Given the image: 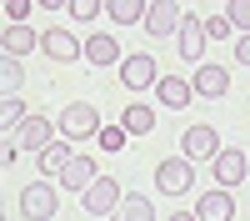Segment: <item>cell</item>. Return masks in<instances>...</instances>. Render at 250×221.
<instances>
[{"mask_svg": "<svg viewBox=\"0 0 250 221\" xmlns=\"http://www.w3.org/2000/svg\"><path fill=\"white\" fill-rule=\"evenodd\" d=\"M60 136H70V141L100 136V111L90 106V100H75V106H65V111H60Z\"/></svg>", "mask_w": 250, "mask_h": 221, "instance_id": "cell-1", "label": "cell"}, {"mask_svg": "<svg viewBox=\"0 0 250 221\" xmlns=\"http://www.w3.org/2000/svg\"><path fill=\"white\" fill-rule=\"evenodd\" d=\"M60 211V191L50 186V181H40V186H25L20 191V216L25 221H50Z\"/></svg>", "mask_w": 250, "mask_h": 221, "instance_id": "cell-2", "label": "cell"}, {"mask_svg": "<svg viewBox=\"0 0 250 221\" xmlns=\"http://www.w3.org/2000/svg\"><path fill=\"white\" fill-rule=\"evenodd\" d=\"M155 186L165 196H180V191H190L195 186V176H190V161L185 156H170V161H160L155 166Z\"/></svg>", "mask_w": 250, "mask_h": 221, "instance_id": "cell-3", "label": "cell"}, {"mask_svg": "<svg viewBox=\"0 0 250 221\" xmlns=\"http://www.w3.org/2000/svg\"><path fill=\"white\" fill-rule=\"evenodd\" d=\"M120 201H125V196H120V181H115V176H100L95 186H90L85 196H80V206H85L90 216H110V211L120 206Z\"/></svg>", "mask_w": 250, "mask_h": 221, "instance_id": "cell-4", "label": "cell"}, {"mask_svg": "<svg viewBox=\"0 0 250 221\" xmlns=\"http://www.w3.org/2000/svg\"><path fill=\"white\" fill-rule=\"evenodd\" d=\"M180 146H185V161H215L220 156V136H215V126H190L180 136Z\"/></svg>", "mask_w": 250, "mask_h": 221, "instance_id": "cell-5", "label": "cell"}, {"mask_svg": "<svg viewBox=\"0 0 250 221\" xmlns=\"http://www.w3.org/2000/svg\"><path fill=\"white\" fill-rule=\"evenodd\" d=\"M180 5H170V0H150V5H145V30H150V35H170V30H180Z\"/></svg>", "mask_w": 250, "mask_h": 221, "instance_id": "cell-6", "label": "cell"}, {"mask_svg": "<svg viewBox=\"0 0 250 221\" xmlns=\"http://www.w3.org/2000/svg\"><path fill=\"white\" fill-rule=\"evenodd\" d=\"M190 91L195 96H225V91H230V71H225V66H215V60H210V66H195V80H190Z\"/></svg>", "mask_w": 250, "mask_h": 221, "instance_id": "cell-7", "label": "cell"}, {"mask_svg": "<svg viewBox=\"0 0 250 221\" xmlns=\"http://www.w3.org/2000/svg\"><path fill=\"white\" fill-rule=\"evenodd\" d=\"M120 80H125L130 91H145V86H155V80H160V71H155L150 55H130V60H120Z\"/></svg>", "mask_w": 250, "mask_h": 221, "instance_id": "cell-8", "label": "cell"}, {"mask_svg": "<svg viewBox=\"0 0 250 221\" xmlns=\"http://www.w3.org/2000/svg\"><path fill=\"white\" fill-rule=\"evenodd\" d=\"M40 50H45L50 60H80V55H85V46H80L70 30H45V35H40Z\"/></svg>", "mask_w": 250, "mask_h": 221, "instance_id": "cell-9", "label": "cell"}, {"mask_svg": "<svg viewBox=\"0 0 250 221\" xmlns=\"http://www.w3.org/2000/svg\"><path fill=\"white\" fill-rule=\"evenodd\" d=\"M10 141H15V146H35V151H45V146H50V121H45V116H25V121L10 131Z\"/></svg>", "mask_w": 250, "mask_h": 221, "instance_id": "cell-10", "label": "cell"}, {"mask_svg": "<svg viewBox=\"0 0 250 221\" xmlns=\"http://www.w3.org/2000/svg\"><path fill=\"white\" fill-rule=\"evenodd\" d=\"M195 216H200V221H230V216H235V196H230V191H205V196L195 201Z\"/></svg>", "mask_w": 250, "mask_h": 221, "instance_id": "cell-11", "label": "cell"}, {"mask_svg": "<svg viewBox=\"0 0 250 221\" xmlns=\"http://www.w3.org/2000/svg\"><path fill=\"white\" fill-rule=\"evenodd\" d=\"M245 171H250V156H245V151H230V146H220V156H215V181H220V186H235Z\"/></svg>", "mask_w": 250, "mask_h": 221, "instance_id": "cell-12", "label": "cell"}, {"mask_svg": "<svg viewBox=\"0 0 250 221\" xmlns=\"http://www.w3.org/2000/svg\"><path fill=\"white\" fill-rule=\"evenodd\" d=\"M155 96H160V106H170V111H185L190 106V80H180V75H160L155 80Z\"/></svg>", "mask_w": 250, "mask_h": 221, "instance_id": "cell-13", "label": "cell"}, {"mask_svg": "<svg viewBox=\"0 0 250 221\" xmlns=\"http://www.w3.org/2000/svg\"><path fill=\"white\" fill-rule=\"evenodd\" d=\"M95 181H100L95 161H90V156H75L70 166H65V176H60V186H70V191H80V196H85V191L95 186Z\"/></svg>", "mask_w": 250, "mask_h": 221, "instance_id": "cell-14", "label": "cell"}, {"mask_svg": "<svg viewBox=\"0 0 250 221\" xmlns=\"http://www.w3.org/2000/svg\"><path fill=\"white\" fill-rule=\"evenodd\" d=\"M70 161H75V156H70V146H65V141H50V146L40 151V176H45V181H60Z\"/></svg>", "mask_w": 250, "mask_h": 221, "instance_id": "cell-15", "label": "cell"}, {"mask_svg": "<svg viewBox=\"0 0 250 221\" xmlns=\"http://www.w3.org/2000/svg\"><path fill=\"white\" fill-rule=\"evenodd\" d=\"M175 46H180V55H185V60H200V50H205V25H200V20H180Z\"/></svg>", "mask_w": 250, "mask_h": 221, "instance_id": "cell-16", "label": "cell"}, {"mask_svg": "<svg viewBox=\"0 0 250 221\" xmlns=\"http://www.w3.org/2000/svg\"><path fill=\"white\" fill-rule=\"evenodd\" d=\"M120 131H125V136H150V131H155V111H150V106H125Z\"/></svg>", "mask_w": 250, "mask_h": 221, "instance_id": "cell-17", "label": "cell"}, {"mask_svg": "<svg viewBox=\"0 0 250 221\" xmlns=\"http://www.w3.org/2000/svg\"><path fill=\"white\" fill-rule=\"evenodd\" d=\"M35 46H40V35L30 25H5V55L10 60H20L25 50H35Z\"/></svg>", "mask_w": 250, "mask_h": 221, "instance_id": "cell-18", "label": "cell"}, {"mask_svg": "<svg viewBox=\"0 0 250 221\" xmlns=\"http://www.w3.org/2000/svg\"><path fill=\"white\" fill-rule=\"evenodd\" d=\"M85 60H90V66H110V60H120L115 35H90L85 40Z\"/></svg>", "mask_w": 250, "mask_h": 221, "instance_id": "cell-19", "label": "cell"}, {"mask_svg": "<svg viewBox=\"0 0 250 221\" xmlns=\"http://www.w3.org/2000/svg\"><path fill=\"white\" fill-rule=\"evenodd\" d=\"M105 15L115 20V25H135V20H145V5H140V0H110Z\"/></svg>", "mask_w": 250, "mask_h": 221, "instance_id": "cell-20", "label": "cell"}, {"mask_svg": "<svg viewBox=\"0 0 250 221\" xmlns=\"http://www.w3.org/2000/svg\"><path fill=\"white\" fill-rule=\"evenodd\" d=\"M115 221H155V211H150V201H145V196H130V201H120V206H115Z\"/></svg>", "mask_w": 250, "mask_h": 221, "instance_id": "cell-21", "label": "cell"}, {"mask_svg": "<svg viewBox=\"0 0 250 221\" xmlns=\"http://www.w3.org/2000/svg\"><path fill=\"white\" fill-rule=\"evenodd\" d=\"M20 80H25V66H20V60H0V86H5V96H15L20 91Z\"/></svg>", "mask_w": 250, "mask_h": 221, "instance_id": "cell-22", "label": "cell"}, {"mask_svg": "<svg viewBox=\"0 0 250 221\" xmlns=\"http://www.w3.org/2000/svg\"><path fill=\"white\" fill-rule=\"evenodd\" d=\"M0 121H5V136H10V126L25 121V100H20V96H5V100H0Z\"/></svg>", "mask_w": 250, "mask_h": 221, "instance_id": "cell-23", "label": "cell"}, {"mask_svg": "<svg viewBox=\"0 0 250 221\" xmlns=\"http://www.w3.org/2000/svg\"><path fill=\"white\" fill-rule=\"evenodd\" d=\"M95 146H100V151H120V146H125V131H120V126H100Z\"/></svg>", "mask_w": 250, "mask_h": 221, "instance_id": "cell-24", "label": "cell"}, {"mask_svg": "<svg viewBox=\"0 0 250 221\" xmlns=\"http://www.w3.org/2000/svg\"><path fill=\"white\" fill-rule=\"evenodd\" d=\"M30 15V0H5V25H25Z\"/></svg>", "mask_w": 250, "mask_h": 221, "instance_id": "cell-25", "label": "cell"}, {"mask_svg": "<svg viewBox=\"0 0 250 221\" xmlns=\"http://www.w3.org/2000/svg\"><path fill=\"white\" fill-rule=\"evenodd\" d=\"M225 20H230V25H245V35H250V0H235V5L225 10Z\"/></svg>", "mask_w": 250, "mask_h": 221, "instance_id": "cell-26", "label": "cell"}, {"mask_svg": "<svg viewBox=\"0 0 250 221\" xmlns=\"http://www.w3.org/2000/svg\"><path fill=\"white\" fill-rule=\"evenodd\" d=\"M230 30H235V25H230L225 15H210V20H205V35H215V40H225Z\"/></svg>", "mask_w": 250, "mask_h": 221, "instance_id": "cell-27", "label": "cell"}, {"mask_svg": "<svg viewBox=\"0 0 250 221\" xmlns=\"http://www.w3.org/2000/svg\"><path fill=\"white\" fill-rule=\"evenodd\" d=\"M70 15H75V20H95L100 5H95V0H70Z\"/></svg>", "mask_w": 250, "mask_h": 221, "instance_id": "cell-28", "label": "cell"}, {"mask_svg": "<svg viewBox=\"0 0 250 221\" xmlns=\"http://www.w3.org/2000/svg\"><path fill=\"white\" fill-rule=\"evenodd\" d=\"M15 156H20V146H15V141L5 136V146H0V161H5V166H15Z\"/></svg>", "mask_w": 250, "mask_h": 221, "instance_id": "cell-29", "label": "cell"}, {"mask_svg": "<svg viewBox=\"0 0 250 221\" xmlns=\"http://www.w3.org/2000/svg\"><path fill=\"white\" fill-rule=\"evenodd\" d=\"M235 55H240V66H250V35H240V40H235Z\"/></svg>", "mask_w": 250, "mask_h": 221, "instance_id": "cell-30", "label": "cell"}, {"mask_svg": "<svg viewBox=\"0 0 250 221\" xmlns=\"http://www.w3.org/2000/svg\"><path fill=\"white\" fill-rule=\"evenodd\" d=\"M170 221H200V216H195V211H175Z\"/></svg>", "mask_w": 250, "mask_h": 221, "instance_id": "cell-31", "label": "cell"}, {"mask_svg": "<svg viewBox=\"0 0 250 221\" xmlns=\"http://www.w3.org/2000/svg\"><path fill=\"white\" fill-rule=\"evenodd\" d=\"M245 156H250V151H245Z\"/></svg>", "mask_w": 250, "mask_h": 221, "instance_id": "cell-32", "label": "cell"}]
</instances>
